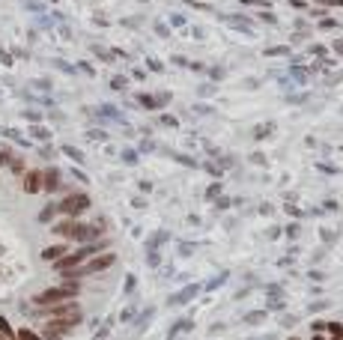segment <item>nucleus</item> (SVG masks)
I'll return each instance as SVG.
<instances>
[{"mask_svg": "<svg viewBox=\"0 0 343 340\" xmlns=\"http://www.w3.org/2000/svg\"><path fill=\"white\" fill-rule=\"evenodd\" d=\"M113 262H117V257H113V254H99V257H90L87 262H81V266H75V269L63 272V278H66V281H75V284H78V278H87V275H99V272L110 269Z\"/></svg>", "mask_w": 343, "mask_h": 340, "instance_id": "obj_1", "label": "nucleus"}, {"mask_svg": "<svg viewBox=\"0 0 343 340\" xmlns=\"http://www.w3.org/2000/svg\"><path fill=\"white\" fill-rule=\"evenodd\" d=\"M81 292V287L75 284V281H69V284H60V287H51V289H45V292H39L33 298V305H39V308H51V305H63V301H72L75 295Z\"/></svg>", "mask_w": 343, "mask_h": 340, "instance_id": "obj_2", "label": "nucleus"}, {"mask_svg": "<svg viewBox=\"0 0 343 340\" xmlns=\"http://www.w3.org/2000/svg\"><path fill=\"white\" fill-rule=\"evenodd\" d=\"M105 248V242H93V245H84V248H78V251H72V254H66V257H60L57 262H54V269L57 272H69V269H75V266H81V262H87L93 254H99Z\"/></svg>", "mask_w": 343, "mask_h": 340, "instance_id": "obj_3", "label": "nucleus"}, {"mask_svg": "<svg viewBox=\"0 0 343 340\" xmlns=\"http://www.w3.org/2000/svg\"><path fill=\"white\" fill-rule=\"evenodd\" d=\"M87 209H90V197H87V194H69L66 200L57 203V212L66 215V218H78V215L87 212Z\"/></svg>", "mask_w": 343, "mask_h": 340, "instance_id": "obj_4", "label": "nucleus"}, {"mask_svg": "<svg viewBox=\"0 0 343 340\" xmlns=\"http://www.w3.org/2000/svg\"><path fill=\"white\" fill-rule=\"evenodd\" d=\"M24 191H27V194L42 191V170H27V173H24Z\"/></svg>", "mask_w": 343, "mask_h": 340, "instance_id": "obj_5", "label": "nucleus"}, {"mask_svg": "<svg viewBox=\"0 0 343 340\" xmlns=\"http://www.w3.org/2000/svg\"><path fill=\"white\" fill-rule=\"evenodd\" d=\"M66 254H69V245L63 242V245L45 248V251H42V260H45V262H57V260H60V257H66Z\"/></svg>", "mask_w": 343, "mask_h": 340, "instance_id": "obj_6", "label": "nucleus"}, {"mask_svg": "<svg viewBox=\"0 0 343 340\" xmlns=\"http://www.w3.org/2000/svg\"><path fill=\"white\" fill-rule=\"evenodd\" d=\"M42 188L45 191H57L60 188V170H45L42 173Z\"/></svg>", "mask_w": 343, "mask_h": 340, "instance_id": "obj_7", "label": "nucleus"}, {"mask_svg": "<svg viewBox=\"0 0 343 340\" xmlns=\"http://www.w3.org/2000/svg\"><path fill=\"white\" fill-rule=\"evenodd\" d=\"M0 334H3L6 340H15V328L9 325V319H6V316H0Z\"/></svg>", "mask_w": 343, "mask_h": 340, "instance_id": "obj_8", "label": "nucleus"}, {"mask_svg": "<svg viewBox=\"0 0 343 340\" xmlns=\"http://www.w3.org/2000/svg\"><path fill=\"white\" fill-rule=\"evenodd\" d=\"M15 340H42V337L36 334V331H30V328H18L15 331Z\"/></svg>", "mask_w": 343, "mask_h": 340, "instance_id": "obj_9", "label": "nucleus"}, {"mask_svg": "<svg viewBox=\"0 0 343 340\" xmlns=\"http://www.w3.org/2000/svg\"><path fill=\"white\" fill-rule=\"evenodd\" d=\"M197 292V287H188L185 292H179V295H173V301H170V305H179V301H188V298H191Z\"/></svg>", "mask_w": 343, "mask_h": 340, "instance_id": "obj_10", "label": "nucleus"}, {"mask_svg": "<svg viewBox=\"0 0 343 340\" xmlns=\"http://www.w3.org/2000/svg\"><path fill=\"white\" fill-rule=\"evenodd\" d=\"M63 153H66V156H72L75 161H81V153H78V149H75V146H63Z\"/></svg>", "mask_w": 343, "mask_h": 340, "instance_id": "obj_11", "label": "nucleus"}, {"mask_svg": "<svg viewBox=\"0 0 343 340\" xmlns=\"http://www.w3.org/2000/svg\"><path fill=\"white\" fill-rule=\"evenodd\" d=\"M54 212H57V206H45V212H42V215H39V221H48V218H51V215H54Z\"/></svg>", "mask_w": 343, "mask_h": 340, "instance_id": "obj_12", "label": "nucleus"}, {"mask_svg": "<svg viewBox=\"0 0 343 340\" xmlns=\"http://www.w3.org/2000/svg\"><path fill=\"white\" fill-rule=\"evenodd\" d=\"M12 156H9V149H0V164H9Z\"/></svg>", "mask_w": 343, "mask_h": 340, "instance_id": "obj_13", "label": "nucleus"}]
</instances>
